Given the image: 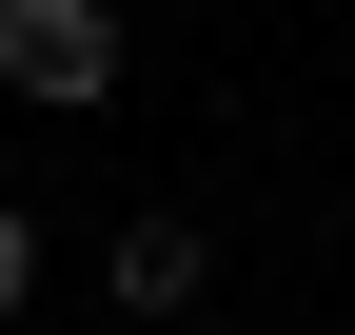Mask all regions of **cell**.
<instances>
[{"label":"cell","instance_id":"277c9868","mask_svg":"<svg viewBox=\"0 0 355 335\" xmlns=\"http://www.w3.org/2000/svg\"><path fill=\"white\" fill-rule=\"evenodd\" d=\"M198 335H217V316H198Z\"/></svg>","mask_w":355,"mask_h":335},{"label":"cell","instance_id":"3957f363","mask_svg":"<svg viewBox=\"0 0 355 335\" xmlns=\"http://www.w3.org/2000/svg\"><path fill=\"white\" fill-rule=\"evenodd\" d=\"M20 316H40V217L0 197V335H20Z\"/></svg>","mask_w":355,"mask_h":335},{"label":"cell","instance_id":"7a4b0ae2","mask_svg":"<svg viewBox=\"0 0 355 335\" xmlns=\"http://www.w3.org/2000/svg\"><path fill=\"white\" fill-rule=\"evenodd\" d=\"M198 276H217L198 217H119V316H139V335H198Z\"/></svg>","mask_w":355,"mask_h":335},{"label":"cell","instance_id":"6da1fadb","mask_svg":"<svg viewBox=\"0 0 355 335\" xmlns=\"http://www.w3.org/2000/svg\"><path fill=\"white\" fill-rule=\"evenodd\" d=\"M0 99H40V118L119 99V0H0Z\"/></svg>","mask_w":355,"mask_h":335}]
</instances>
